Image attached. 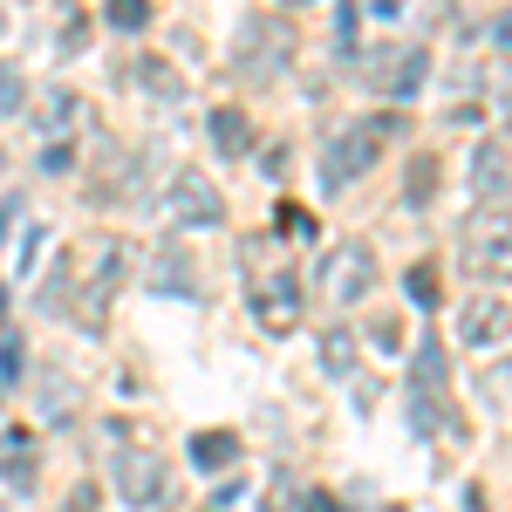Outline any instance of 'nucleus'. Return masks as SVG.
Segmentation results:
<instances>
[{"mask_svg": "<svg viewBox=\"0 0 512 512\" xmlns=\"http://www.w3.org/2000/svg\"><path fill=\"white\" fill-rule=\"evenodd\" d=\"M137 76H144V89H151V96H178V76H171L164 62H137Z\"/></svg>", "mask_w": 512, "mask_h": 512, "instance_id": "obj_19", "label": "nucleus"}, {"mask_svg": "<svg viewBox=\"0 0 512 512\" xmlns=\"http://www.w3.org/2000/svg\"><path fill=\"white\" fill-rule=\"evenodd\" d=\"M28 103V82H21V69H0V110H21Z\"/></svg>", "mask_w": 512, "mask_h": 512, "instance_id": "obj_21", "label": "nucleus"}, {"mask_svg": "<svg viewBox=\"0 0 512 512\" xmlns=\"http://www.w3.org/2000/svg\"><path fill=\"white\" fill-rule=\"evenodd\" d=\"M308 512H342V506H335L328 492H308Z\"/></svg>", "mask_w": 512, "mask_h": 512, "instance_id": "obj_27", "label": "nucleus"}, {"mask_svg": "<svg viewBox=\"0 0 512 512\" xmlns=\"http://www.w3.org/2000/svg\"><path fill=\"white\" fill-rule=\"evenodd\" d=\"M287 7H308V0H287Z\"/></svg>", "mask_w": 512, "mask_h": 512, "instance_id": "obj_30", "label": "nucleus"}, {"mask_svg": "<svg viewBox=\"0 0 512 512\" xmlns=\"http://www.w3.org/2000/svg\"><path fill=\"white\" fill-rule=\"evenodd\" d=\"M444 376H451V362H444V349H437V335H424L417 342V362H410V417H424L431 410V396H444Z\"/></svg>", "mask_w": 512, "mask_h": 512, "instance_id": "obj_10", "label": "nucleus"}, {"mask_svg": "<svg viewBox=\"0 0 512 512\" xmlns=\"http://www.w3.org/2000/svg\"><path fill=\"white\" fill-rule=\"evenodd\" d=\"M355 21H362V7H355V0H342V21H335V35H342V48L355 41Z\"/></svg>", "mask_w": 512, "mask_h": 512, "instance_id": "obj_24", "label": "nucleus"}, {"mask_svg": "<svg viewBox=\"0 0 512 512\" xmlns=\"http://www.w3.org/2000/svg\"><path fill=\"white\" fill-rule=\"evenodd\" d=\"M321 362H328V376H349V335H328V342H321Z\"/></svg>", "mask_w": 512, "mask_h": 512, "instance_id": "obj_22", "label": "nucleus"}, {"mask_svg": "<svg viewBox=\"0 0 512 512\" xmlns=\"http://www.w3.org/2000/svg\"><path fill=\"white\" fill-rule=\"evenodd\" d=\"M478 192H485V198L506 192V151H492V144L478 151Z\"/></svg>", "mask_w": 512, "mask_h": 512, "instance_id": "obj_17", "label": "nucleus"}, {"mask_svg": "<svg viewBox=\"0 0 512 512\" xmlns=\"http://www.w3.org/2000/svg\"><path fill=\"white\" fill-rule=\"evenodd\" d=\"M7 478H14V492H28V485H35V451H28V444H14V451H7Z\"/></svg>", "mask_w": 512, "mask_h": 512, "instance_id": "obj_18", "label": "nucleus"}, {"mask_svg": "<svg viewBox=\"0 0 512 512\" xmlns=\"http://www.w3.org/2000/svg\"><path fill=\"white\" fill-rule=\"evenodd\" d=\"M192 465L198 472H226V465H239V437L233 431H198L192 437Z\"/></svg>", "mask_w": 512, "mask_h": 512, "instance_id": "obj_13", "label": "nucleus"}, {"mask_svg": "<svg viewBox=\"0 0 512 512\" xmlns=\"http://www.w3.org/2000/svg\"><path fill=\"white\" fill-rule=\"evenodd\" d=\"M110 478H117V492L130 506H164L171 499V472H164V458H151V451H117L110 458Z\"/></svg>", "mask_w": 512, "mask_h": 512, "instance_id": "obj_6", "label": "nucleus"}, {"mask_svg": "<svg viewBox=\"0 0 512 512\" xmlns=\"http://www.w3.org/2000/svg\"><path fill=\"white\" fill-rule=\"evenodd\" d=\"M205 137H212L219 158H246V151H253V123H246V110H212Z\"/></svg>", "mask_w": 512, "mask_h": 512, "instance_id": "obj_11", "label": "nucleus"}, {"mask_svg": "<svg viewBox=\"0 0 512 512\" xmlns=\"http://www.w3.org/2000/svg\"><path fill=\"white\" fill-rule=\"evenodd\" d=\"M403 287H410L417 308H437V260H417V267L403 274Z\"/></svg>", "mask_w": 512, "mask_h": 512, "instance_id": "obj_16", "label": "nucleus"}, {"mask_svg": "<svg viewBox=\"0 0 512 512\" xmlns=\"http://www.w3.org/2000/svg\"><path fill=\"white\" fill-rule=\"evenodd\" d=\"M7 226H14V198H7V205H0V239H7Z\"/></svg>", "mask_w": 512, "mask_h": 512, "instance_id": "obj_28", "label": "nucleus"}, {"mask_svg": "<svg viewBox=\"0 0 512 512\" xmlns=\"http://www.w3.org/2000/svg\"><path fill=\"white\" fill-rule=\"evenodd\" d=\"M171 287V294H192V267H185V253L171 246V253H158V294Z\"/></svg>", "mask_w": 512, "mask_h": 512, "instance_id": "obj_15", "label": "nucleus"}, {"mask_svg": "<svg viewBox=\"0 0 512 512\" xmlns=\"http://www.w3.org/2000/svg\"><path fill=\"white\" fill-rule=\"evenodd\" d=\"M41 171H69V144H48L41 151Z\"/></svg>", "mask_w": 512, "mask_h": 512, "instance_id": "obj_26", "label": "nucleus"}, {"mask_svg": "<svg viewBox=\"0 0 512 512\" xmlns=\"http://www.w3.org/2000/svg\"><path fill=\"white\" fill-rule=\"evenodd\" d=\"M41 123H48V130H55V137H76L82 123H89V103H82L76 89H55V96H48V103H41Z\"/></svg>", "mask_w": 512, "mask_h": 512, "instance_id": "obj_12", "label": "nucleus"}, {"mask_svg": "<svg viewBox=\"0 0 512 512\" xmlns=\"http://www.w3.org/2000/svg\"><path fill=\"white\" fill-rule=\"evenodd\" d=\"M0 410H7V390H0Z\"/></svg>", "mask_w": 512, "mask_h": 512, "instance_id": "obj_31", "label": "nucleus"}, {"mask_svg": "<svg viewBox=\"0 0 512 512\" xmlns=\"http://www.w3.org/2000/svg\"><path fill=\"white\" fill-rule=\"evenodd\" d=\"M465 267L478 280H512V212H478L465 226Z\"/></svg>", "mask_w": 512, "mask_h": 512, "instance_id": "obj_4", "label": "nucleus"}, {"mask_svg": "<svg viewBox=\"0 0 512 512\" xmlns=\"http://www.w3.org/2000/svg\"><path fill=\"white\" fill-rule=\"evenodd\" d=\"M253 315H260V328H274V335L301 328V287H294L287 267L267 274V280H253Z\"/></svg>", "mask_w": 512, "mask_h": 512, "instance_id": "obj_7", "label": "nucleus"}, {"mask_svg": "<svg viewBox=\"0 0 512 512\" xmlns=\"http://www.w3.org/2000/svg\"><path fill=\"white\" fill-rule=\"evenodd\" d=\"M7 301H14V294H7V280H0V315H7Z\"/></svg>", "mask_w": 512, "mask_h": 512, "instance_id": "obj_29", "label": "nucleus"}, {"mask_svg": "<svg viewBox=\"0 0 512 512\" xmlns=\"http://www.w3.org/2000/svg\"><path fill=\"white\" fill-rule=\"evenodd\" d=\"M103 21L123 28V35H137V28H151V0H103Z\"/></svg>", "mask_w": 512, "mask_h": 512, "instance_id": "obj_14", "label": "nucleus"}, {"mask_svg": "<svg viewBox=\"0 0 512 512\" xmlns=\"http://www.w3.org/2000/svg\"><path fill=\"white\" fill-rule=\"evenodd\" d=\"M164 219H171V226H219V219H226L219 185H212L205 171H178L171 192H164Z\"/></svg>", "mask_w": 512, "mask_h": 512, "instance_id": "obj_5", "label": "nucleus"}, {"mask_svg": "<svg viewBox=\"0 0 512 512\" xmlns=\"http://www.w3.org/2000/svg\"><path fill=\"white\" fill-rule=\"evenodd\" d=\"M458 328H465V349H499V342H506V328H512V308L499 301V294H472Z\"/></svg>", "mask_w": 512, "mask_h": 512, "instance_id": "obj_8", "label": "nucleus"}, {"mask_svg": "<svg viewBox=\"0 0 512 512\" xmlns=\"http://www.w3.org/2000/svg\"><path fill=\"white\" fill-rule=\"evenodd\" d=\"M390 130H396L390 117H355V123H342V130L321 144V185H328V192H349L355 178H362L369 164L383 158Z\"/></svg>", "mask_w": 512, "mask_h": 512, "instance_id": "obj_1", "label": "nucleus"}, {"mask_svg": "<svg viewBox=\"0 0 512 512\" xmlns=\"http://www.w3.org/2000/svg\"><path fill=\"white\" fill-rule=\"evenodd\" d=\"M315 287H321L328 308L369 301V287H376V246H369V239H335V246L321 253V267H315Z\"/></svg>", "mask_w": 512, "mask_h": 512, "instance_id": "obj_2", "label": "nucleus"}, {"mask_svg": "<svg viewBox=\"0 0 512 512\" xmlns=\"http://www.w3.org/2000/svg\"><path fill=\"white\" fill-rule=\"evenodd\" d=\"M21 376V335H0V383Z\"/></svg>", "mask_w": 512, "mask_h": 512, "instance_id": "obj_23", "label": "nucleus"}, {"mask_svg": "<svg viewBox=\"0 0 512 512\" xmlns=\"http://www.w3.org/2000/svg\"><path fill=\"white\" fill-rule=\"evenodd\" d=\"M424 76H431V48H403V55H390V62H376V89L383 96H396V103H410L417 89H424Z\"/></svg>", "mask_w": 512, "mask_h": 512, "instance_id": "obj_9", "label": "nucleus"}, {"mask_svg": "<svg viewBox=\"0 0 512 512\" xmlns=\"http://www.w3.org/2000/svg\"><path fill=\"white\" fill-rule=\"evenodd\" d=\"M431 178H437V158L410 164V205H424V198H431Z\"/></svg>", "mask_w": 512, "mask_h": 512, "instance_id": "obj_20", "label": "nucleus"}, {"mask_svg": "<svg viewBox=\"0 0 512 512\" xmlns=\"http://www.w3.org/2000/svg\"><path fill=\"white\" fill-rule=\"evenodd\" d=\"M287 62H294V28H287V21H267V14L239 21V35H233V69H239L246 82H280V76H287Z\"/></svg>", "mask_w": 512, "mask_h": 512, "instance_id": "obj_3", "label": "nucleus"}, {"mask_svg": "<svg viewBox=\"0 0 512 512\" xmlns=\"http://www.w3.org/2000/svg\"><path fill=\"white\" fill-rule=\"evenodd\" d=\"M280 226H294V233H301V239L315 233V219H308V212H301V205H280Z\"/></svg>", "mask_w": 512, "mask_h": 512, "instance_id": "obj_25", "label": "nucleus"}]
</instances>
